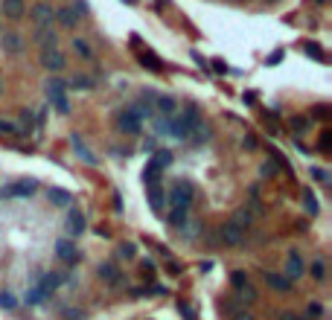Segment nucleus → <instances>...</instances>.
<instances>
[{"mask_svg":"<svg viewBox=\"0 0 332 320\" xmlns=\"http://www.w3.org/2000/svg\"><path fill=\"white\" fill-rule=\"evenodd\" d=\"M149 204H152V210L155 213H163V204H166V192L160 189V186H149Z\"/></svg>","mask_w":332,"mask_h":320,"instance_id":"nucleus-22","label":"nucleus"},{"mask_svg":"<svg viewBox=\"0 0 332 320\" xmlns=\"http://www.w3.org/2000/svg\"><path fill=\"white\" fill-rule=\"evenodd\" d=\"M178 309H181V315H184V320H195V315H192V309H190L187 303H181Z\"/></svg>","mask_w":332,"mask_h":320,"instance_id":"nucleus-47","label":"nucleus"},{"mask_svg":"<svg viewBox=\"0 0 332 320\" xmlns=\"http://www.w3.org/2000/svg\"><path fill=\"white\" fill-rule=\"evenodd\" d=\"M47 201H50L52 207H70V204H73V195H70L67 189H55V186H52V189L47 192Z\"/></svg>","mask_w":332,"mask_h":320,"instance_id":"nucleus-17","label":"nucleus"},{"mask_svg":"<svg viewBox=\"0 0 332 320\" xmlns=\"http://www.w3.org/2000/svg\"><path fill=\"white\" fill-rule=\"evenodd\" d=\"M32 41H35L41 50H55V47H58V35H55V29H50V26H38L35 35H32Z\"/></svg>","mask_w":332,"mask_h":320,"instance_id":"nucleus-7","label":"nucleus"},{"mask_svg":"<svg viewBox=\"0 0 332 320\" xmlns=\"http://www.w3.org/2000/svg\"><path fill=\"white\" fill-rule=\"evenodd\" d=\"M192 201H195L192 184L181 181L178 186H172V192H169V204H172V210H190V207H192Z\"/></svg>","mask_w":332,"mask_h":320,"instance_id":"nucleus-1","label":"nucleus"},{"mask_svg":"<svg viewBox=\"0 0 332 320\" xmlns=\"http://www.w3.org/2000/svg\"><path fill=\"white\" fill-rule=\"evenodd\" d=\"M230 221H233L236 227H242V230H248V227H251V221H254V216H251L248 210H239V213H236V216H233Z\"/></svg>","mask_w":332,"mask_h":320,"instance_id":"nucleus-32","label":"nucleus"},{"mask_svg":"<svg viewBox=\"0 0 332 320\" xmlns=\"http://www.w3.org/2000/svg\"><path fill=\"white\" fill-rule=\"evenodd\" d=\"M50 105L58 111V114H70V102L64 93H50Z\"/></svg>","mask_w":332,"mask_h":320,"instance_id":"nucleus-29","label":"nucleus"},{"mask_svg":"<svg viewBox=\"0 0 332 320\" xmlns=\"http://www.w3.org/2000/svg\"><path fill=\"white\" fill-rule=\"evenodd\" d=\"M26 131L15 119H0V137H23Z\"/></svg>","mask_w":332,"mask_h":320,"instance_id":"nucleus-26","label":"nucleus"},{"mask_svg":"<svg viewBox=\"0 0 332 320\" xmlns=\"http://www.w3.org/2000/svg\"><path fill=\"white\" fill-rule=\"evenodd\" d=\"M117 128H120L122 134H131V137H134V134L143 131V122H140L128 108H125V111H120V117H117Z\"/></svg>","mask_w":332,"mask_h":320,"instance_id":"nucleus-4","label":"nucleus"},{"mask_svg":"<svg viewBox=\"0 0 332 320\" xmlns=\"http://www.w3.org/2000/svg\"><path fill=\"white\" fill-rule=\"evenodd\" d=\"M321 152H330V128L321 134Z\"/></svg>","mask_w":332,"mask_h":320,"instance_id":"nucleus-49","label":"nucleus"},{"mask_svg":"<svg viewBox=\"0 0 332 320\" xmlns=\"http://www.w3.org/2000/svg\"><path fill=\"white\" fill-rule=\"evenodd\" d=\"M230 320H257V318H254V315H251V312L245 309V306H242V309H236V312H230Z\"/></svg>","mask_w":332,"mask_h":320,"instance_id":"nucleus-43","label":"nucleus"},{"mask_svg":"<svg viewBox=\"0 0 332 320\" xmlns=\"http://www.w3.org/2000/svg\"><path fill=\"white\" fill-rule=\"evenodd\" d=\"M315 114H318V117H327L330 111H327V105H318V108H315Z\"/></svg>","mask_w":332,"mask_h":320,"instance_id":"nucleus-53","label":"nucleus"},{"mask_svg":"<svg viewBox=\"0 0 332 320\" xmlns=\"http://www.w3.org/2000/svg\"><path fill=\"white\" fill-rule=\"evenodd\" d=\"M312 178H315V181H321V184H330V175H327V169H321V166H315V169H312Z\"/></svg>","mask_w":332,"mask_h":320,"instance_id":"nucleus-44","label":"nucleus"},{"mask_svg":"<svg viewBox=\"0 0 332 320\" xmlns=\"http://www.w3.org/2000/svg\"><path fill=\"white\" fill-rule=\"evenodd\" d=\"M93 84H96V79H90L87 73H79V76H73L67 82V87H73V90H90Z\"/></svg>","mask_w":332,"mask_h":320,"instance_id":"nucleus-24","label":"nucleus"},{"mask_svg":"<svg viewBox=\"0 0 332 320\" xmlns=\"http://www.w3.org/2000/svg\"><path fill=\"white\" fill-rule=\"evenodd\" d=\"M52 23H58V26H64V29H76L79 17H76V12H73L70 6H61V9H55V15H52Z\"/></svg>","mask_w":332,"mask_h":320,"instance_id":"nucleus-11","label":"nucleus"},{"mask_svg":"<svg viewBox=\"0 0 332 320\" xmlns=\"http://www.w3.org/2000/svg\"><path fill=\"white\" fill-rule=\"evenodd\" d=\"M268 3H277V0H268Z\"/></svg>","mask_w":332,"mask_h":320,"instance_id":"nucleus-57","label":"nucleus"},{"mask_svg":"<svg viewBox=\"0 0 332 320\" xmlns=\"http://www.w3.org/2000/svg\"><path fill=\"white\" fill-rule=\"evenodd\" d=\"M192 140H195V146L207 143V140H210V128H207V125H198V134H192Z\"/></svg>","mask_w":332,"mask_h":320,"instance_id":"nucleus-41","label":"nucleus"},{"mask_svg":"<svg viewBox=\"0 0 332 320\" xmlns=\"http://www.w3.org/2000/svg\"><path fill=\"white\" fill-rule=\"evenodd\" d=\"M245 149H248V152L257 149V137H254V134H245Z\"/></svg>","mask_w":332,"mask_h":320,"instance_id":"nucleus-48","label":"nucleus"},{"mask_svg":"<svg viewBox=\"0 0 332 320\" xmlns=\"http://www.w3.org/2000/svg\"><path fill=\"white\" fill-rule=\"evenodd\" d=\"M327 259H315L312 265H309V274H312V280H318V283H324L327 280Z\"/></svg>","mask_w":332,"mask_h":320,"instance_id":"nucleus-28","label":"nucleus"},{"mask_svg":"<svg viewBox=\"0 0 332 320\" xmlns=\"http://www.w3.org/2000/svg\"><path fill=\"white\" fill-rule=\"evenodd\" d=\"M152 105H155V114H160V117H175V111H178V99L169 93H160Z\"/></svg>","mask_w":332,"mask_h":320,"instance_id":"nucleus-10","label":"nucleus"},{"mask_svg":"<svg viewBox=\"0 0 332 320\" xmlns=\"http://www.w3.org/2000/svg\"><path fill=\"white\" fill-rule=\"evenodd\" d=\"M303 207H306V213H309V216H318V213H321V204H318V198H315V192H312V189H306V192H303Z\"/></svg>","mask_w":332,"mask_h":320,"instance_id":"nucleus-30","label":"nucleus"},{"mask_svg":"<svg viewBox=\"0 0 332 320\" xmlns=\"http://www.w3.org/2000/svg\"><path fill=\"white\" fill-rule=\"evenodd\" d=\"M236 294H239L242 306H254V303L260 300V291H257V286H251V283H242V286H236Z\"/></svg>","mask_w":332,"mask_h":320,"instance_id":"nucleus-16","label":"nucleus"},{"mask_svg":"<svg viewBox=\"0 0 332 320\" xmlns=\"http://www.w3.org/2000/svg\"><path fill=\"white\" fill-rule=\"evenodd\" d=\"M0 93H3V82H0Z\"/></svg>","mask_w":332,"mask_h":320,"instance_id":"nucleus-55","label":"nucleus"},{"mask_svg":"<svg viewBox=\"0 0 332 320\" xmlns=\"http://www.w3.org/2000/svg\"><path fill=\"white\" fill-rule=\"evenodd\" d=\"M96 274H99L108 286H120V283H122V277H120V271H117L114 262H102V265L96 268Z\"/></svg>","mask_w":332,"mask_h":320,"instance_id":"nucleus-14","label":"nucleus"},{"mask_svg":"<svg viewBox=\"0 0 332 320\" xmlns=\"http://www.w3.org/2000/svg\"><path fill=\"white\" fill-rule=\"evenodd\" d=\"M58 283H61V277H58V274H44V280L38 283V291L44 294V300H50V297H52V291L58 288Z\"/></svg>","mask_w":332,"mask_h":320,"instance_id":"nucleus-18","label":"nucleus"},{"mask_svg":"<svg viewBox=\"0 0 332 320\" xmlns=\"http://www.w3.org/2000/svg\"><path fill=\"white\" fill-rule=\"evenodd\" d=\"M166 221H169L172 227H178V230H184V227L190 224V210H169V216H166Z\"/></svg>","mask_w":332,"mask_h":320,"instance_id":"nucleus-23","label":"nucleus"},{"mask_svg":"<svg viewBox=\"0 0 332 320\" xmlns=\"http://www.w3.org/2000/svg\"><path fill=\"white\" fill-rule=\"evenodd\" d=\"M292 128H295V131L300 134V131L306 128V119H303V117H295V119H292Z\"/></svg>","mask_w":332,"mask_h":320,"instance_id":"nucleus-46","label":"nucleus"},{"mask_svg":"<svg viewBox=\"0 0 332 320\" xmlns=\"http://www.w3.org/2000/svg\"><path fill=\"white\" fill-rule=\"evenodd\" d=\"M32 20L38 23V26H52V15H55V9L47 3V0H38L35 6H32Z\"/></svg>","mask_w":332,"mask_h":320,"instance_id":"nucleus-5","label":"nucleus"},{"mask_svg":"<svg viewBox=\"0 0 332 320\" xmlns=\"http://www.w3.org/2000/svg\"><path fill=\"white\" fill-rule=\"evenodd\" d=\"M73 149H76V154H79V157H82L85 163H96V157H93V154H90V152L85 149V143H82L79 137H73Z\"/></svg>","mask_w":332,"mask_h":320,"instance_id":"nucleus-31","label":"nucleus"},{"mask_svg":"<svg viewBox=\"0 0 332 320\" xmlns=\"http://www.w3.org/2000/svg\"><path fill=\"white\" fill-rule=\"evenodd\" d=\"M41 64H44L47 70L58 73V70L67 67V58H64V52H58V47H55V50H44V52H41Z\"/></svg>","mask_w":332,"mask_h":320,"instance_id":"nucleus-8","label":"nucleus"},{"mask_svg":"<svg viewBox=\"0 0 332 320\" xmlns=\"http://www.w3.org/2000/svg\"><path fill=\"white\" fill-rule=\"evenodd\" d=\"M277 172H280V169H277V163H274V160H265V163L260 166V175H262V178H268V181H271Z\"/></svg>","mask_w":332,"mask_h":320,"instance_id":"nucleus-37","label":"nucleus"},{"mask_svg":"<svg viewBox=\"0 0 332 320\" xmlns=\"http://www.w3.org/2000/svg\"><path fill=\"white\" fill-rule=\"evenodd\" d=\"M67 233H70L73 239L85 233V216H82L79 210H70V213H67Z\"/></svg>","mask_w":332,"mask_h":320,"instance_id":"nucleus-13","label":"nucleus"},{"mask_svg":"<svg viewBox=\"0 0 332 320\" xmlns=\"http://www.w3.org/2000/svg\"><path fill=\"white\" fill-rule=\"evenodd\" d=\"M32 192H35V181H17L9 186V195H15V198H29Z\"/></svg>","mask_w":332,"mask_h":320,"instance_id":"nucleus-21","label":"nucleus"},{"mask_svg":"<svg viewBox=\"0 0 332 320\" xmlns=\"http://www.w3.org/2000/svg\"><path fill=\"white\" fill-rule=\"evenodd\" d=\"M70 9L76 12V17H85V15L90 12V9H87V0H73V3H70Z\"/></svg>","mask_w":332,"mask_h":320,"instance_id":"nucleus-40","label":"nucleus"},{"mask_svg":"<svg viewBox=\"0 0 332 320\" xmlns=\"http://www.w3.org/2000/svg\"><path fill=\"white\" fill-rule=\"evenodd\" d=\"M233 3H242V0H233Z\"/></svg>","mask_w":332,"mask_h":320,"instance_id":"nucleus-58","label":"nucleus"},{"mask_svg":"<svg viewBox=\"0 0 332 320\" xmlns=\"http://www.w3.org/2000/svg\"><path fill=\"white\" fill-rule=\"evenodd\" d=\"M26 303H29V306H32V303H44V294L38 291V286H32V288H29V294H26Z\"/></svg>","mask_w":332,"mask_h":320,"instance_id":"nucleus-42","label":"nucleus"},{"mask_svg":"<svg viewBox=\"0 0 332 320\" xmlns=\"http://www.w3.org/2000/svg\"><path fill=\"white\" fill-rule=\"evenodd\" d=\"M219 242H222L225 248H239V245L245 242V230L236 227L233 221H227V224L219 227Z\"/></svg>","mask_w":332,"mask_h":320,"instance_id":"nucleus-2","label":"nucleus"},{"mask_svg":"<svg viewBox=\"0 0 332 320\" xmlns=\"http://www.w3.org/2000/svg\"><path fill=\"white\" fill-rule=\"evenodd\" d=\"M0 44H3V50H6V52H15V55H17V52H23V38H20L17 32H6Z\"/></svg>","mask_w":332,"mask_h":320,"instance_id":"nucleus-19","label":"nucleus"},{"mask_svg":"<svg viewBox=\"0 0 332 320\" xmlns=\"http://www.w3.org/2000/svg\"><path fill=\"white\" fill-rule=\"evenodd\" d=\"M117 256H120V259H134V256H137V248H134L131 242H125V245L117 248Z\"/></svg>","mask_w":332,"mask_h":320,"instance_id":"nucleus-35","label":"nucleus"},{"mask_svg":"<svg viewBox=\"0 0 332 320\" xmlns=\"http://www.w3.org/2000/svg\"><path fill=\"white\" fill-rule=\"evenodd\" d=\"M128 111L140 119V122H146V119H152L155 117V105H152V99H149V93H143L140 99H134L131 105H128Z\"/></svg>","mask_w":332,"mask_h":320,"instance_id":"nucleus-3","label":"nucleus"},{"mask_svg":"<svg viewBox=\"0 0 332 320\" xmlns=\"http://www.w3.org/2000/svg\"><path fill=\"white\" fill-rule=\"evenodd\" d=\"M0 309H3V312H12V309H17V300H15V294H9V291H0Z\"/></svg>","mask_w":332,"mask_h":320,"instance_id":"nucleus-33","label":"nucleus"},{"mask_svg":"<svg viewBox=\"0 0 332 320\" xmlns=\"http://www.w3.org/2000/svg\"><path fill=\"white\" fill-rule=\"evenodd\" d=\"M303 274H306V265H303L300 253H297V251H292V253H289V259H286V274H283V277H286V280H292V283H297Z\"/></svg>","mask_w":332,"mask_h":320,"instance_id":"nucleus-6","label":"nucleus"},{"mask_svg":"<svg viewBox=\"0 0 332 320\" xmlns=\"http://www.w3.org/2000/svg\"><path fill=\"white\" fill-rule=\"evenodd\" d=\"M230 283H233V288H236V286L248 283V274H245V271H233V274H230Z\"/></svg>","mask_w":332,"mask_h":320,"instance_id":"nucleus-45","label":"nucleus"},{"mask_svg":"<svg viewBox=\"0 0 332 320\" xmlns=\"http://www.w3.org/2000/svg\"><path fill=\"white\" fill-rule=\"evenodd\" d=\"M67 82L64 79H47V93H64Z\"/></svg>","mask_w":332,"mask_h":320,"instance_id":"nucleus-34","label":"nucleus"},{"mask_svg":"<svg viewBox=\"0 0 332 320\" xmlns=\"http://www.w3.org/2000/svg\"><path fill=\"white\" fill-rule=\"evenodd\" d=\"M143 271H149V274H155V262H152V259H146V262H143Z\"/></svg>","mask_w":332,"mask_h":320,"instance_id":"nucleus-52","label":"nucleus"},{"mask_svg":"<svg viewBox=\"0 0 332 320\" xmlns=\"http://www.w3.org/2000/svg\"><path fill=\"white\" fill-rule=\"evenodd\" d=\"M265 286H268L271 291H277V294L292 291V280H286L283 274H274V271H265Z\"/></svg>","mask_w":332,"mask_h":320,"instance_id":"nucleus-12","label":"nucleus"},{"mask_svg":"<svg viewBox=\"0 0 332 320\" xmlns=\"http://www.w3.org/2000/svg\"><path fill=\"white\" fill-rule=\"evenodd\" d=\"M192 61H195V64H198V67H207V61H204V58H201V55H198V52H192Z\"/></svg>","mask_w":332,"mask_h":320,"instance_id":"nucleus-51","label":"nucleus"},{"mask_svg":"<svg viewBox=\"0 0 332 320\" xmlns=\"http://www.w3.org/2000/svg\"><path fill=\"white\" fill-rule=\"evenodd\" d=\"M125 3H134V0H125Z\"/></svg>","mask_w":332,"mask_h":320,"instance_id":"nucleus-56","label":"nucleus"},{"mask_svg":"<svg viewBox=\"0 0 332 320\" xmlns=\"http://www.w3.org/2000/svg\"><path fill=\"white\" fill-rule=\"evenodd\" d=\"M277 320H303V318H300V315H295V312H283Z\"/></svg>","mask_w":332,"mask_h":320,"instance_id":"nucleus-50","label":"nucleus"},{"mask_svg":"<svg viewBox=\"0 0 332 320\" xmlns=\"http://www.w3.org/2000/svg\"><path fill=\"white\" fill-rule=\"evenodd\" d=\"M160 175H163V169H160L155 160H149V166H146V172H143L146 184H149V186H160Z\"/></svg>","mask_w":332,"mask_h":320,"instance_id":"nucleus-25","label":"nucleus"},{"mask_svg":"<svg viewBox=\"0 0 332 320\" xmlns=\"http://www.w3.org/2000/svg\"><path fill=\"white\" fill-rule=\"evenodd\" d=\"M321 318H324V306H321V303H309L303 320H321Z\"/></svg>","mask_w":332,"mask_h":320,"instance_id":"nucleus-36","label":"nucleus"},{"mask_svg":"<svg viewBox=\"0 0 332 320\" xmlns=\"http://www.w3.org/2000/svg\"><path fill=\"white\" fill-rule=\"evenodd\" d=\"M152 160H155V163H157V166L163 169V166H169V163H172L175 157H172V152H155V157H152Z\"/></svg>","mask_w":332,"mask_h":320,"instance_id":"nucleus-39","label":"nucleus"},{"mask_svg":"<svg viewBox=\"0 0 332 320\" xmlns=\"http://www.w3.org/2000/svg\"><path fill=\"white\" fill-rule=\"evenodd\" d=\"M315 3H327V0H315Z\"/></svg>","mask_w":332,"mask_h":320,"instance_id":"nucleus-54","label":"nucleus"},{"mask_svg":"<svg viewBox=\"0 0 332 320\" xmlns=\"http://www.w3.org/2000/svg\"><path fill=\"white\" fill-rule=\"evenodd\" d=\"M3 15L9 20H20L26 15V3L23 0H3Z\"/></svg>","mask_w":332,"mask_h":320,"instance_id":"nucleus-15","label":"nucleus"},{"mask_svg":"<svg viewBox=\"0 0 332 320\" xmlns=\"http://www.w3.org/2000/svg\"><path fill=\"white\" fill-rule=\"evenodd\" d=\"M55 256L64 259L67 265H76V262H79V253H76L73 239H58V242H55Z\"/></svg>","mask_w":332,"mask_h":320,"instance_id":"nucleus-9","label":"nucleus"},{"mask_svg":"<svg viewBox=\"0 0 332 320\" xmlns=\"http://www.w3.org/2000/svg\"><path fill=\"white\" fill-rule=\"evenodd\" d=\"M73 50H76V55L82 58V61H93L96 58V52H93V47L85 41V38H73Z\"/></svg>","mask_w":332,"mask_h":320,"instance_id":"nucleus-20","label":"nucleus"},{"mask_svg":"<svg viewBox=\"0 0 332 320\" xmlns=\"http://www.w3.org/2000/svg\"><path fill=\"white\" fill-rule=\"evenodd\" d=\"M140 64H143V67H149V70H155V73H160V70H163V61H160L155 52H140Z\"/></svg>","mask_w":332,"mask_h":320,"instance_id":"nucleus-27","label":"nucleus"},{"mask_svg":"<svg viewBox=\"0 0 332 320\" xmlns=\"http://www.w3.org/2000/svg\"><path fill=\"white\" fill-rule=\"evenodd\" d=\"M32 122H35V114H32L29 108H23V111H20V122H17V125L26 131V128H32Z\"/></svg>","mask_w":332,"mask_h":320,"instance_id":"nucleus-38","label":"nucleus"}]
</instances>
